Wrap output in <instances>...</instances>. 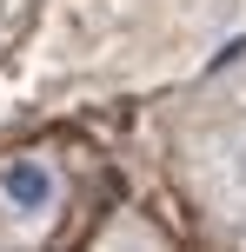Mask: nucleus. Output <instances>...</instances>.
<instances>
[{
    "instance_id": "f257e3e1",
    "label": "nucleus",
    "mask_w": 246,
    "mask_h": 252,
    "mask_svg": "<svg viewBox=\"0 0 246 252\" xmlns=\"http://www.w3.org/2000/svg\"><path fill=\"white\" fill-rule=\"evenodd\" d=\"M0 206H7V219L20 232L53 226V213H60V166L40 159V153L7 159V173H0Z\"/></svg>"
},
{
    "instance_id": "f03ea898",
    "label": "nucleus",
    "mask_w": 246,
    "mask_h": 252,
    "mask_svg": "<svg viewBox=\"0 0 246 252\" xmlns=\"http://www.w3.org/2000/svg\"><path fill=\"white\" fill-rule=\"evenodd\" d=\"M246 13V0H213V20H240Z\"/></svg>"
}]
</instances>
